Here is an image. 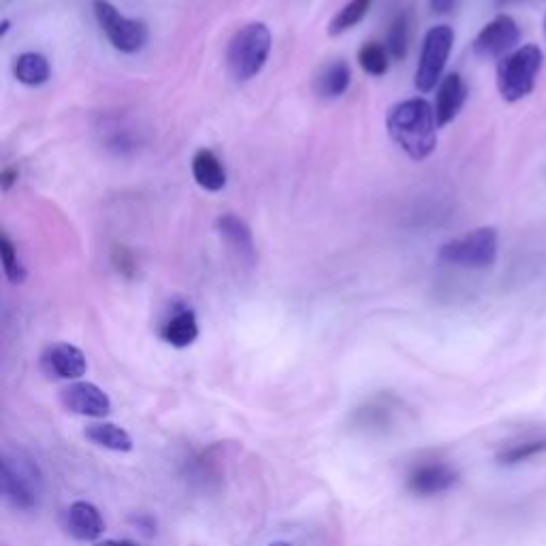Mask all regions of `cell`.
I'll list each match as a JSON object with an SVG mask.
<instances>
[{"label":"cell","instance_id":"obj_1","mask_svg":"<svg viewBox=\"0 0 546 546\" xmlns=\"http://www.w3.org/2000/svg\"><path fill=\"white\" fill-rule=\"evenodd\" d=\"M391 139L412 160H425L438 146V118L425 99H408L393 105L387 116Z\"/></svg>","mask_w":546,"mask_h":546},{"label":"cell","instance_id":"obj_2","mask_svg":"<svg viewBox=\"0 0 546 546\" xmlns=\"http://www.w3.org/2000/svg\"><path fill=\"white\" fill-rule=\"evenodd\" d=\"M0 493L15 510H35L43 497V474L26 453H5L0 461Z\"/></svg>","mask_w":546,"mask_h":546},{"label":"cell","instance_id":"obj_3","mask_svg":"<svg viewBox=\"0 0 546 546\" xmlns=\"http://www.w3.org/2000/svg\"><path fill=\"white\" fill-rule=\"evenodd\" d=\"M544 54L538 45H523L497 62V90L508 103H517L536 88Z\"/></svg>","mask_w":546,"mask_h":546},{"label":"cell","instance_id":"obj_4","mask_svg":"<svg viewBox=\"0 0 546 546\" xmlns=\"http://www.w3.org/2000/svg\"><path fill=\"white\" fill-rule=\"evenodd\" d=\"M271 32L263 22H252L239 28L227 50V67L235 82H248L256 77L269 58Z\"/></svg>","mask_w":546,"mask_h":546},{"label":"cell","instance_id":"obj_5","mask_svg":"<svg viewBox=\"0 0 546 546\" xmlns=\"http://www.w3.org/2000/svg\"><path fill=\"white\" fill-rule=\"evenodd\" d=\"M497 231L493 227L474 229L451 239L438 250V259L446 265L487 269L497 261Z\"/></svg>","mask_w":546,"mask_h":546},{"label":"cell","instance_id":"obj_6","mask_svg":"<svg viewBox=\"0 0 546 546\" xmlns=\"http://www.w3.org/2000/svg\"><path fill=\"white\" fill-rule=\"evenodd\" d=\"M453 43H455V32L451 26L440 24L427 30L421 58H419V67H416V75H414V84L416 88H419V92H431L440 84L448 56H451L453 52Z\"/></svg>","mask_w":546,"mask_h":546},{"label":"cell","instance_id":"obj_7","mask_svg":"<svg viewBox=\"0 0 546 546\" xmlns=\"http://www.w3.org/2000/svg\"><path fill=\"white\" fill-rule=\"evenodd\" d=\"M94 15L116 50L135 54L148 43V26L141 20L126 18L109 0H94Z\"/></svg>","mask_w":546,"mask_h":546},{"label":"cell","instance_id":"obj_8","mask_svg":"<svg viewBox=\"0 0 546 546\" xmlns=\"http://www.w3.org/2000/svg\"><path fill=\"white\" fill-rule=\"evenodd\" d=\"M521 39L519 24L502 13L493 18L483 30L478 32L472 50L478 58H504L515 52V47Z\"/></svg>","mask_w":546,"mask_h":546},{"label":"cell","instance_id":"obj_9","mask_svg":"<svg viewBox=\"0 0 546 546\" xmlns=\"http://www.w3.org/2000/svg\"><path fill=\"white\" fill-rule=\"evenodd\" d=\"M62 406L73 414L90 416V419H103L111 412L109 395L92 382H73L60 391Z\"/></svg>","mask_w":546,"mask_h":546},{"label":"cell","instance_id":"obj_10","mask_svg":"<svg viewBox=\"0 0 546 546\" xmlns=\"http://www.w3.org/2000/svg\"><path fill=\"white\" fill-rule=\"evenodd\" d=\"M41 369L58 380H77L86 374L88 361L82 350L67 342L47 346L41 355Z\"/></svg>","mask_w":546,"mask_h":546},{"label":"cell","instance_id":"obj_11","mask_svg":"<svg viewBox=\"0 0 546 546\" xmlns=\"http://www.w3.org/2000/svg\"><path fill=\"white\" fill-rule=\"evenodd\" d=\"M64 527H67V532L73 538L82 542H94L103 536L105 521L96 506L79 500L73 502L67 512H64Z\"/></svg>","mask_w":546,"mask_h":546},{"label":"cell","instance_id":"obj_12","mask_svg":"<svg viewBox=\"0 0 546 546\" xmlns=\"http://www.w3.org/2000/svg\"><path fill=\"white\" fill-rule=\"evenodd\" d=\"M457 483V472L446 463H425L408 476V489L416 495H438Z\"/></svg>","mask_w":546,"mask_h":546},{"label":"cell","instance_id":"obj_13","mask_svg":"<svg viewBox=\"0 0 546 546\" xmlns=\"http://www.w3.org/2000/svg\"><path fill=\"white\" fill-rule=\"evenodd\" d=\"M465 101H468V86H465L463 77L459 73L446 75L440 82L438 99H436L438 126L442 128L446 124H451L459 116Z\"/></svg>","mask_w":546,"mask_h":546},{"label":"cell","instance_id":"obj_14","mask_svg":"<svg viewBox=\"0 0 546 546\" xmlns=\"http://www.w3.org/2000/svg\"><path fill=\"white\" fill-rule=\"evenodd\" d=\"M216 227H218V233L224 237V242H227L239 254V259H244L248 263L254 261L256 256L254 237L250 227L242 218H237L235 214H224L218 218Z\"/></svg>","mask_w":546,"mask_h":546},{"label":"cell","instance_id":"obj_15","mask_svg":"<svg viewBox=\"0 0 546 546\" xmlns=\"http://www.w3.org/2000/svg\"><path fill=\"white\" fill-rule=\"evenodd\" d=\"M160 335H163V340L171 344L173 348H188L190 344H195V340L199 337V323H197L195 312L188 308L175 310L165 320L163 329H160Z\"/></svg>","mask_w":546,"mask_h":546},{"label":"cell","instance_id":"obj_16","mask_svg":"<svg viewBox=\"0 0 546 546\" xmlns=\"http://www.w3.org/2000/svg\"><path fill=\"white\" fill-rule=\"evenodd\" d=\"M192 178L207 192H218L227 186V171H224L220 158L205 148L192 156Z\"/></svg>","mask_w":546,"mask_h":546},{"label":"cell","instance_id":"obj_17","mask_svg":"<svg viewBox=\"0 0 546 546\" xmlns=\"http://www.w3.org/2000/svg\"><path fill=\"white\" fill-rule=\"evenodd\" d=\"M350 79L352 73L348 64L344 60H333L325 64L314 77V90L323 99H337V96H342L348 90Z\"/></svg>","mask_w":546,"mask_h":546},{"label":"cell","instance_id":"obj_18","mask_svg":"<svg viewBox=\"0 0 546 546\" xmlns=\"http://www.w3.org/2000/svg\"><path fill=\"white\" fill-rule=\"evenodd\" d=\"M86 438L101 446L107 448V451H116V453H131L133 451V438L128 436V431L114 425V423H90L86 427Z\"/></svg>","mask_w":546,"mask_h":546},{"label":"cell","instance_id":"obj_19","mask_svg":"<svg viewBox=\"0 0 546 546\" xmlns=\"http://www.w3.org/2000/svg\"><path fill=\"white\" fill-rule=\"evenodd\" d=\"M13 75L24 86H41L50 79V62L37 52H26L15 60Z\"/></svg>","mask_w":546,"mask_h":546},{"label":"cell","instance_id":"obj_20","mask_svg":"<svg viewBox=\"0 0 546 546\" xmlns=\"http://www.w3.org/2000/svg\"><path fill=\"white\" fill-rule=\"evenodd\" d=\"M374 0H350V3L335 13V18L329 24V35L331 37H340L342 32L355 28L372 7Z\"/></svg>","mask_w":546,"mask_h":546},{"label":"cell","instance_id":"obj_21","mask_svg":"<svg viewBox=\"0 0 546 546\" xmlns=\"http://www.w3.org/2000/svg\"><path fill=\"white\" fill-rule=\"evenodd\" d=\"M359 64L363 67V71L367 75H374V77H380L389 71V64H391V54L384 45L380 43H374L369 41L365 43L361 50H359Z\"/></svg>","mask_w":546,"mask_h":546},{"label":"cell","instance_id":"obj_22","mask_svg":"<svg viewBox=\"0 0 546 546\" xmlns=\"http://www.w3.org/2000/svg\"><path fill=\"white\" fill-rule=\"evenodd\" d=\"M0 259H3V269H5V276L11 284H24L26 278H28V273L20 261V256H18V250H15L13 242L3 235L0 237Z\"/></svg>","mask_w":546,"mask_h":546},{"label":"cell","instance_id":"obj_23","mask_svg":"<svg viewBox=\"0 0 546 546\" xmlns=\"http://www.w3.org/2000/svg\"><path fill=\"white\" fill-rule=\"evenodd\" d=\"M408 43H410V32H408V15L401 13L397 20L389 28L387 37V50L393 60H404L408 54Z\"/></svg>","mask_w":546,"mask_h":546},{"label":"cell","instance_id":"obj_24","mask_svg":"<svg viewBox=\"0 0 546 546\" xmlns=\"http://www.w3.org/2000/svg\"><path fill=\"white\" fill-rule=\"evenodd\" d=\"M540 453H546V440H532V442H523V444H515L506 448L504 453H500V463L504 465H515V463H521V461H527L532 459Z\"/></svg>","mask_w":546,"mask_h":546},{"label":"cell","instance_id":"obj_25","mask_svg":"<svg viewBox=\"0 0 546 546\" xmlns=\"http://www.w3.org/2000/svg\"><path fill=\"white\" fill-rule=\"evenodd\" d=\"M431 3V9L436 13H451L457 0H429Z\"/></svg>","mask_w":546,"mask_h":546},{"label":"cell","instance_id":"obj_26","mask_svg":"<svg viewBox=\"0 0 546 546\" xmlns=\"http://www.w3.org/2000/svg\"><path fill=\"white\" fill-rule=\"evenodd\" d=\"M15 178H18V173H15L13 169H5L3 171V190H9L11 184L15 182Z\"/></svg>","mask_w":546,"mask_h":546},{"label":"cell","instance_id":"obj_27","mask_svg":"<svg viewBox=\"0 0 546 546\" xmlns=\"http://www.w3.org/2000/svg\"><path fill=\"white\" fill-rule=\"evenodd\" d=\"M96 546H139V544L131 542V540H103Z\"/></svg>","mask_w":546,"mask_h":546},{"label":"cell","instance_id":"obj_28","mask_svg":"<svg viewBox=\"0 0 546 546\" xmlns=\"http://www.w3.org/2000/svg\"><path fill=\"white\" fill-rule=\"evenodd\" d=\"M267 546H293V544H288V542H282V540H278V542H271V544H267Z\"/></svg>","mask_w":546,"mask_h":546},{"label":"cell","instance_id":"obj_29","mask_svg":"<svg viewBox=\"0 0 546 546\" xmlns=\"http://www.w3.org/2000/svg\"><path fill=\"white\" fill-rule=\"evenodd\" d=\"M500 5H510V3H519V0H497Z\"/></svg>","mask_w":546,"mask_h":546},{"label":"cell","instance_id":"obj_30","mask_svg":"<svg viewBox=\"0 0 546 546\" xmlns=\"http://www.w3.org/2000/svg\"><path fill=\"white\" fill-rule=\"evenodd\" d=\"M544 32H546V20H544Z\"/></svg>","mask_w":546,"mask_h":546}]
</instances>
